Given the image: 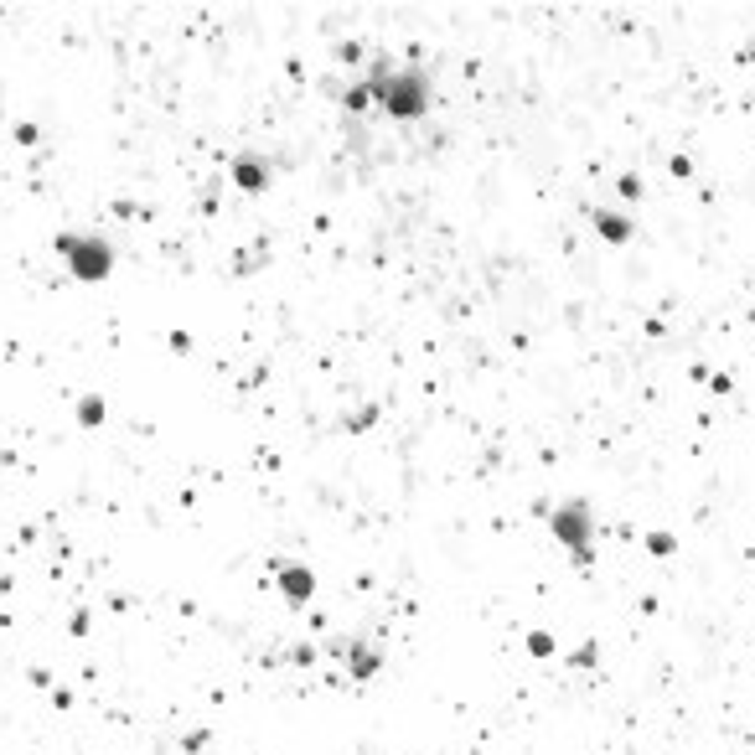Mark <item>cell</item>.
I'll list each match as a JSON object with an SVG mask.
<instances>
[{
    "instance_id": "6da1fadb",
    "label": "cell",
    "mask_w": 755,
    "mask_h": 755,
    "mask_svg": "<svg viewBox=\"0 0 755 755\" xmlns=\"http://www.w3.org/2000/svg\"><path fill=\"white\" fill-rule=\"evenodd\" d=\"M362 88H368V99H378L388 114H399V119H414L419 109L430 104V78H425V73L373 68L368 78H362Z\"/></svg>"
},
{
    "instance_id": "7a4b0ae2",
    "label": "cell",
    "mask_w": 755,
    "mask_h": 755,
    "mask_svg": "<svg viewBox=\"0 0 755 755\" xmlns=\"http://www.w3.org/2000/svg\"><path fill=\"white\" fill-rule=\"evenodd\" d=\"M68 259H73L78 275H88V280H99L104 269H109V249L94 244V238H83V244H78V238H68Z\"/></svg>"
},
{
    "instance_id": "3957f363",
    "label": "cell",
    "mask_w": 755,
    "mask_h": 755,
    "mask_svg": "<svg viewBox=\"0 0 755 755\" xmlns=\"http://www.w3.org/2000/svg\"><path fill=\"white\" fill-rule=\"evenodd\" d=\"M554 528L564 533V543H575V549H580V543L590 538V523H585V507L575 502V507H564V512H554Z\"/></svg>"
}]
</instances>
